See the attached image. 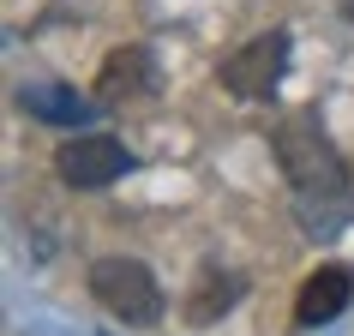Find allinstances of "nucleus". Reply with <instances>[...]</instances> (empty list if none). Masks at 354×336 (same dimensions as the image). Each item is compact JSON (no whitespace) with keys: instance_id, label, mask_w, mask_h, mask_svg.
<instances>
[{"instance_id":"obj_3","label":"nucleus","mask_w":354,"mask_h":336,"mask_svg":"<svg viewBox=\"0 0 354 336\" xmlns=\"http://www.w3.org/2000/svg\"><path fill=\"white\" fill-rule=\"evenodd\" d=\"M288 55H295V37L288 30H259L252 42H241L234 55H223V66H216V84H223L228 96H241V102H270L277 96V84L288 78Z\"/></svg>"},{"instance_id":"obj_6","label":"nucleus","mask_w":354,"mask_h":336,"mask_svg":"<svg viewBox=\"0 0 354 336\" xmlns=\"http://www.w3.org/2000/svg\"><path fill=\"white\" fill-rule=\"evenodd\" d=\"M19 109L37 120V127H60V132H78V127H96V96H78L66 78H30L19 84Z\"/></svg>"},{"instance_id":"obj_2","label":"nucleus","mask_w":354,"mask_h":336,"mask_svg":"<svg viewBox=\"0 0 354 336\" xmlns=\"http://www.w3.org/2000/svg\"><path fill=\"white\" fill-rule=\"evenodd\" d=\"M84 282H91L96 306L114 312L120 324H132V330H150V324H162V312H168L162 282H156V270H150L145 259H96L91 270H84Z\"/></svg>"},{"instance_id":"obj_9","label":"nucleus","mask_w":354,"mask_h":336,"mask_svg":"<svg viewBox=\"0 0 354 336\" xmlns=\"http://www.w3.org/2000/svg\"><path fill=\"white\" fill-rule=\"evenodd\" d=\"M295 198V223L306 241H336V234H348L354 223V187L348 192H288Z\"/></svg>"},{"instance_id":"obj_4","label":"nucleus","mask_w":354,"mask_h":336,"mask_svg":"<svg viewBox=\"0 0 354 336\" xmlns=\"http://www.w3.org/2000/svg\"><path fill=\"white\" fill-rule=\"evenodd\" d=\"M138 156H132L114 132H66L55 150V174L73 192H109L120 174H132Z\"/></svg>"},{"instance_id":"obj_1","label":"nucleus","mask_w":354,"mask_h":336,"mask_svg":"<svg viewBox=\"0 0 354 336\" xmlns=\"http://www.w3.org/2000/svg\"><path fill=\"white\" fill-rule=\"evenodd\" d=\"M270 150L288 192H348V156L336 150V138L318 127V114H288L270 127Z\"/></svg>"},{"instance_id":"obj_7","label":"nucleus","mask_w":354,"mask_h":336,"mask_svg":"<svg viewBox=\"0 0 354 336\" xmlns=\"http://www.w3.org/2000/svg\"><path fill=\"white\" fill-rule=\"evenodd\" d=\"M241 300H246V270H228V264H198V270H192L187 300H180V318H187L192 330H210V324H223Z\"/></svg>"},{"instance_id":"obj_8","label":"nucleus","mask_w":354,"mask_h":336,"mask_svg":"<svg viewBox=\"0 0 354 336\" xmlns=\"http://www.w3.org/2000/svg\"><path fill=\"white\" fill-rule=\"evenodd\" d=\"M348 300H354V270L348 264H318L295 295V324L300 330H318V324L348 312Z\"/></svg>"},{"instance_id":"obj_5","label":"nucleus","mask_w":354,"mask_h":336,"mask_svg":"<svg viewBox=\"0 0 354 336\" xmlns=\"http://www.w3.org/2000/svg\"><path fill=\"white\" fill-rule=\"evenodd\" d=\"M162 91V66L150 55L145 42H127V48H114L102 66H96V102L102 109H132V102H150V96Z\"/></svg>"}]
</instances>
